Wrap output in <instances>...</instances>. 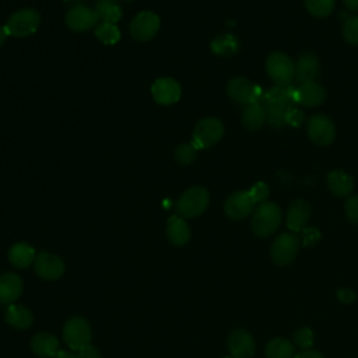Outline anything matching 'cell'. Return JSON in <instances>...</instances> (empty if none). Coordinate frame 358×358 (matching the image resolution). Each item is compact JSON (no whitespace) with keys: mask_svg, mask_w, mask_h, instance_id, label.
<instances>
[{"mask_svg":"<svg viewBox=\"0 0 358 358\" xmlns=\"http://www.w3.org/2000/svg\"><path fill=\"white\" fill-rule=\"evenodd\" d=\"M295 96L298 105L312 108L320 105L324 101L326 91L316 81H308L295 88Z\"/></svg>","mask_w":358,"mask_h":358,"instance_id":"obj_17","label":"cell"},{"mask_svg":"<svg viewBox=\"0 0 358 358\" xmlns=\"http://www.w3.org/2000/svg\"><path fill=\"white\" fill-rule=\"evenodd\" d=\"M345 215L352 224H358V196H351L347 199L345 206Z\"/></svg>","mask_w":358,"mask_h":358,"instance_id":"obj_36","label":"cell"},{"mask_svg":"<svg viewBox=\"0 0 358 358\" xmlns=\"http://www.w3.org/2000/svg\"><path fill=\"white\" fill-rule=\"evenodd\" d=\"M224 134V126L217 117L201 119L193 130L192 144L197 148H208L218 143Z\"/></svg>","mask_w":358,"mask_h":358,"instance_id":"obj_7","label":"cell"},{"mask_svg":"<svg viewBox=\"0 0 358 358\" xmlns=\"http://www.w3.org/2000/svg\"><path fill=\"white\" fill-rule=\"evenodd\" d=\"M7 36H8V35H7L6 28H4V27H0V46L4 43V41H6Z\"/></svg>","mask_w":358,"mask_h":358,"instance_id":"obj_44","label":"cell"},{"mask_svg":"<svg viewBox=\"0 0 358 358\" xmlns=\"http://www.w3.org/2000/svg\"><path fill=\"white\" fill-rule=\"evenodd\" d=\"M210 201L208 192L201 186L185 190L176 201V213L182 218H193L204 213Z\"/></svg>","mask_w":358,"mask_h":358,"instance_id":"obj_3","label":"cell"},{"mask_svg":"<svg viewBox=\"0 0 358 358\" xmlns=\"http://www.w3.org/2000/svg\"><path fill=\"white\" fill-rule=\"evenodd\" d=\"M36 257L35 249L25 242H17L14 243L8 250V260L14 267L25 268L29 264L34 263Z\"/></svg>","mask_w":358,"mask_h":358,"instance_id":"obj_25","label":"cell"},{"mask_svg":"<svg viewBox=\"0 0 358 358\" xmlns=\"http://www.w3.org/2000/svg\"><path fill=\"white\" fill-rule=\"evenodd\" d=\"M166 236L175 246H185L190 241V228L180 215H172L166 222Z\"/></svg>","mask_w":358,"mask_h":358,"instance_id":"obj_23","label":"cell"},{"mask_svg":"<svg viewBox=\"0 0 358 358\" xmlns=\"http://www.w3.org/2000/svg\"><path fill=\"white\" fill-rule=\"evenodd\" d=\"M255 340L249 331L243 329L234 330L228 337V348L232 357L250 358L255 354Z\"/></svg>","mask_w":358,"mask_h":358,"instance_id":"obj_16","label":"cell"},{"mask_svg":"<svg viewBox=\"0 0 358 358\" xmlns=\"http://www.w3.org/2000/svg\"><path fill=\"white\" fill-rule=\"evenodd\" d=\"M266 71L275 85H291L295 80V64L281 52H274L267 57Z\"/></svg>","mask_w":358,"mask_h":358,"instance_id":"obj_6","label":"cell"},{"mask_svg":"<svg viewBox=\"0 0 358 358\" xmlns=\"http://www.w3.org/2000/svg\"><path fill=\"white\" fill-rule=\"evenodd\" d=\"M310 204L306 200H295L287 213V227L288 229H291L292 232H299L303 231L305 225L308 224L309 218H310Z\"/></svg>","mask_w":358,"mask_h":358,"instance_id":"obj_18","label":"cell"},{"mask_svg":"<svg viewBox=\"0 0 358 358\" xmlns=\"http://www.w3.org/2000/svg\"><path fill=\"white\" fill-rule=\"evenodd\" d=\"M129 1H131V0H129Z\"/></svg>","mask_w":358,"mask_h":358,"instance_id":"obj_46","label":"cell"},{"mask_svg":"<svg viewBox=\"0 0 358 358\" xmlns=\"http://www.w3.org/2000/svg\"><path fill=\"white\" fill-rule=\"evenodd\" d=\"M22 294V280L15 273H4L0 275V303L11 305Z\"/></svg>","mask_w":358,"mask_h":358,"instance_id":"obj_19","label":"cell"},{"mask_svg":"<svg viewBox=\"0 0 358 358\" xmlns=\"http://www.w3.org/2000/svg\"><path fill=\"white\" fill-rule=\"evenodd\" d=\"M95 36L105 45H115L120 39V31L112 22H101L95 28Z\"/></svg>","mask_w":358,"mask_h":358,"instance_id":"obj_30","label":"cell"},{"mask_svg":"<svg viewBox=\"0 0 358 358\" xmlns=\"http://www.w3.org/2000/svg\"><path fill=\"white\" fill-rule=\"evenodd\" d=\"M299 249V238L294 234H280L270 249L271 259L278 266H287L296 257Z\"/></svg>","mask_w":358,"mask_h":358,"instance_id":"obj_8","label":"cell"},{"mask_svg":"<svg viewBox=\"0 0 358 358\" xmlns=\"http://www.w3.org/2000/svg\"><path fill=\"white\" fill-rule=\"evenodd\" d=\"M91 326L81 316L70 317L63 326V341L73 351H78L88 345L91 343Z\"/></svg>","mask_w":358,"mask_h":358,"instance_id":"obj_5","label":"cell"},{"mask_svg":"<svg viewBox=\"0 0 358 358\" xmlns=\"http://www.w3.org/2000/svg\"><path fill=\"white\" fill-rule=\"evenodd\" d=\"M267 122V110L262 101L248 105L242 115V123L249 130H259Z\"/></svg>","mask_w":358,"mask_h":358,"instance_id":"obj_24","label":"cell"},{"mask_svg":"<svg viewBox=\"0 0 358 358\" xmlns=\"http://www.w3.org/2000/svg\"><path fill=\"white\" fill-rule=\"evenodd\" d=\"M308 11L319 18L327 17L334 8V0H305Z\"/></svg>","mask_w":358,"mask_h":358,"instance_id":"obj_31","label":"cell"},{"mask_svg":"<svg viewBox=\"0 0 358 358\" xmlns=\"http://www.w3.org/2000/svg\"><path fill=\"white\" fill-rule=\"evenodd\" d=\"M337 298H338L343 303H351V302L355 301L357 295H355V292H354L352 289H350V288H340V289H337Z\"/></svg>","mask_w":358,"mask_h":358,"instance_id":"obj_40","label":"cell"},{"mask_svg":"<svg viewBox=\"0 0 358 358\" xmlns=\"http://www.w3.org/2000/svg\"><path fill=\"white\" fill-rule=\"evenodd\" d=\"M313 340H315V334L309 327H301L294 333V343L303 350H308L309 347H312Z\"/></svg>","mask_w":358,"mask_h":358,"instance_id":"obj_34","label":"cell"},{"mask_svg":"<svg viewBox=\"0 0 358 358\" xmlns=\"http://www.w3.org/2000/svg\"><path fill=\"white\" fill-rule=\"evenodd\" d=\"M34 270L38 277L42 280L53 281L63 275L64 273V262L53 253L41 252L36 255L34 260Z\"/></svg>","mask_w":358,"mask_h":358,"instance_id":"obj_12","label":"cell"},{"mask_svg":"<svg viewBox=\"0 0 358 358\" xmlns=\"http://www.w3.org/2000/svg\"><path fill=\"white\" fill-rule=\"evenodd\" d=\"M225 358H236V357H232V355H231V357H225Z\"/></svg>","mask_w":358,"mask_h":358,"instance_id":"obj_45","label":"cell"},{"mask_svg":"<svg viewBox=\"0 0 358 358\" xmlns=\"http://www.w3.org/2000/svg\"><path fill=\"white\" fill-rule=\"evenodd\" d=\"M344 39L351 45H358V15H351L343 25Z\"/></svg>","mask_w":358,"mask_h":358,"instance_id":"obj_33","label":"cell"},{"mask_svg":"<svg viewBox=\"0 0 358 358\" xmlns=\"http://www.w3.org/2000/svg\"><path fill=\"white\" fill-rule=\"evenodd\" d=\"M267 110V122L273 127H282L288 112L295 108L296 96L292 85H275L262 99Z\"/></svg>","mask_w":358,"mask_h":358,"instance_id":"obj_1","label":"cell"},{"mask_svg":"<svg viewBox=\"0 0 358 358\" xmlns=\"http://www.w3.org/2000/svg\"><path fill=\"white\" fill-rule=\"evenodd\" d=\"M99 17L95 10L85 7V6H77L67 11L66 14V24L71 31L76 32H84L91 28H94L98 22Z\"/></svg>","mask_w":358,"mask_h":358,"instance_id":"obj_13","label":"cell"},{"mask_svg":"<svg viewBox=\"0 0 358 358\" xmlns=\"http://www.w3.org/2000/svg\"><path fill=\"white\" fill-rule=\"evenodd\" d=\"M295 358H323V355L315 350H305L295 355Z\"/></svg>","mask_w":358,"mask_h":358,"instance_id":"obj_41","label":"cell"},{"mask_svg":"<svg viewBox=\"0 0 358 358\" xmlns=\"http://www.w3.org/2000/svg\"><path fill=\"white\" fill-rule=\"evenodd\" d=\"M281 222V210L275 203L263 201L253 211L252 231L260 238L273 235Z\"/></svg>","mask_w":358,"mask_h":358,"instance_id":"obj_2","label":"cell"},{"mask_svg":"<svg viewBox=\"0 0 358 358\" xmlns=\"http://www.w3.org/2000/svg\"><path fill=\"white\" fill-rule=\"evenodd\" d=\"M227 92L231 99L241 105H250L253 102L262 101L264 94H262L260 88L255 85L245 77H235L227 85Z\"/></svg>","mask_w":358,"mask_h":358,"instance_id":"obj_9","label":"cell"},{"mask_svg":"<svg viewBox=\"0 0 358 358\" xmlns=\"http://www.w3.org/2000/svg\"><path fill=\"white\" fill-rule=\"evenodd\" d=\"M55 358H78L77 354L71 352V351H64V350H60Z\"/></svg>","mask_w":358,"mask_h":358,"instance_id":"obj_42","label":"cell"},{"mask_svg":"<svg viewBox=\"0 0 358 358\" xmlns=\"http://www.w3.org/2000/svg\"><path fill=\"white\" fill-rule=\"evenodd\" d=\"M41 22V15L34 8H21L11 14L6 24L7 35L15 38H25L34 34Z\"/></svg>","mask_w":358,"mask_h":358,"instance_id":"obj_4","label":"cell"},{"mask_svg":"<svg viewBox=\"0 0 358 358\" xmlns=\"http://www.w3.org/2000/svg\"><path fill=\"white\" fill-rule=\"evenodd\" d=\"M327 186L333 194L344 197L352 192L354 182L352 178L344 171H333L327 176Z\"/></svg>","mask_w":358,"mask_h":358,"instance_id":"obj_26","label":"cell"},{"mask_svg":"<svg viewBox=\"0 0 358 358\" xmlns=\"http://www.w3.org/2000/svg\"><path fill=\"white\" fill-rule=\"evenodd\" d=\"M159 17L151 11L138 13L130 22V34L138 42L151 41L159 29Z\"/></svg>","mask_w":358,"mask_h":358,"instance_id":"obj_10","label":"cell"},{"mask_svg":"<svg viewBox=\"0 0 358 358\" xmlns=\"http://www.w3.org/2000/svg\"><path fill=\"white\" fill-rule=\"evenodd\" d=\"M95 11L102 22H117L122 18V8L115 0H99L95 6Z\"/></svg>","mask_w":358,"mask_h":358,"instance_id":"obj_28","label":"cell"},{"mask_svg":"<svg viewBox=\"0 0 358 358\" xmlns=\"http://www.w3.org/2000/svg\"><path fill=\"white\" fill-rule=\"evenodd\" d=\"M344 4L351 11H358V0H344Z\"/></svg>","mask_w":358,"mask_h":358,"instance_id":"obj_43","label":"cell"},{"mask_svg":"<svg viewBox=\"0 0 358 358\" xmlns=\"http://www.w3.org/2000/svg\"><path fill=\"white\" fill-rule=\"evenodd\" d=\"M197 148L192 144V143H185V144H180L176 151H175V158L179 164L182 165H189L192 164L196 157H197Z\"/></svg>","mask_w":358,"mask_h":358,"instance_id":"obj_32","label":"cell"},{"mask_svg":"<svg viewBox=\"0 0 358 358\" xmlns=\"http://www.w3.org/2000/svg\"><path fill=\"white\" fill-rule=\"evenodd\" d=\"M319 76V62L317 57L312 53L302 55L298 62L295 63V81L298 85L315 81V78Z\"/></svg>","mask_w":358,"mask_h":358,"instance_id":"obj_21","label":"cell"},{"mask_svg":"<svg viewBox=\"0 0 358 358\" xmlns=\"http://www.w3.org/2000/svg\"><path fill=\"white\" fill-rule=\"evenodd\" d=\"M31 350L39 358H55L59 350V340L50 333H36L31 338Z\"/></svg>","mask_w":358,"mask_h":358,"instance_id":"obj_20","label":"cell"},{"mask_svg":"<svg viewBox=\"0 0 358 358\" xmlns=\"http://www.w3.org/2000/svg\"><path fill=\"white\" fill-rule=\"evenodd\" d=\"M306 131L309 138L317 145H327L334 140L336 127L324 115H315L308 119Z\"/></svg>","mask_w":358,"mask_h":358,"instance_id":"obj_11","label":"cell"},{"mask_svg":"<svg viewBox=\"0 0 358 358\" xmlns=\"http://www.w3.org/2000/svg\"><path fill=\"white\" fill-rule=\"evenodd\" d=\"M238 39L231 34H222L211 42V50L220 56H231L238 52Z\"/></svg>","mask_w":358,"mask_h":358,"instance_id":"obj_29","label":"cell"},{"mask_svg":"<svg viewBox=\"0 0 358 358\" xmlns=\"http://www.w3.org/2000/svg\"><path fill=\"white\" fill-rule=\"evenodd\" d=\"M77 357H78V358H102L99 350H98L96 347L91 345V344H88V345H85L84 348L78 350V351H77Z\"/></svg>","mask_w":358,"mask_h":358,"instance_id":"obj_39","label":"cell"},{"mask_svg":"<svg viewBox=\"0 0 358 358\" xmlns=\"http://www.w3.org/2000/svg\"><path fill=\"white\" fill-rule=\"evenodd\" d=\"M4 319L11 327H14L17 330H25V329L31 327L32 322H34L32 312L27 306L20 305V303L8 305L4 312Z\"/></svg>","mask_w":358,"mask_h":358,"instance_id":"obj_22","label":"cell"},{"mask_svg":"<svg viewBox=\"0 0 358 358\" xmlns=\"http://www.w3.org/2000/svg\"><path fill=\"white\" fill-rule=\"evenodd\" d=\"M264 352L267 358H294L295 348L291 341L282 337H275L267 343Z\"/></svg>","mask_w":358,"mask_h":358,"instance_id":"obj_27","label":"cell"},{"mask_svg":"<svg viewBox=\"0 0 358 358\" xmlns=\"http://www.w3.org/2000/svg\"><path fill=\"white\" fill-rule=\"evenodd\" d=\"M249 194L252 197V200L256 203H263L267 197H268V186L264 182H256L249 190Z\"/></svg>","mask_w":358,"mask_h":358,"instance_id":"obj_35","label":"cell"},{"mask_svg":"<svg viewBox=\"0 0 358 358\" xmlns=\"http://www.w3.org/2000/svg\"><path fill=\"white\" fill-rule=\"evenodd\" d=\"M180 85L171 77L157 78L151 87V94L155 102L161 105H173L180 98Z\"/></svg>","mask_w":358,"mask_h":358,"instance_id":"obj_14","label":"cell"},{"mask_svg":"<svg viewBox=\"0 0 358 358\" xmlns=\"http://www.w3.org/2000/svg\"><path fill=\"white\" fill-rule=\"evenodd\" d=\"M303 112L299 109V108H292L289 112H288V115H287V117H285V124H291V126H294V127H299L301 124H302V122H303Z\"/></svg>","mask_w":358,"mask_h":358,"instance_id":"obj_37","label":"cell"},{"mask_svg":"<svg viewBox=\"0 0 358 358\" xmlns=\"http://www.w3.org/2000/svg\"><path fill=\"white\" fill-rule=\"evenodd\" d=\"M320 238V234L316 228H306L303 229V235H302V243L305 246H310L315 245Z\"/></svg>","mask_w":358,"mask_h":358,"instance_id":"obj_38","label":"cell"},{"mask_svg":"<svg viewBox=\"0 0 358 358\" xmlns=\"http://www.w3.org/2000/svg\"><path fill=\"white\" fill-rule=\"evenodd\" d=\"M253 208H255V201L252 200L249 192H243V190L232 193L224 204L225 214L232 220L246 218L253 211Z\"/></svg>","mask_w":358,"mask_h":358,"instance_id":"obj_15","label":"cell"}]
</instances>
